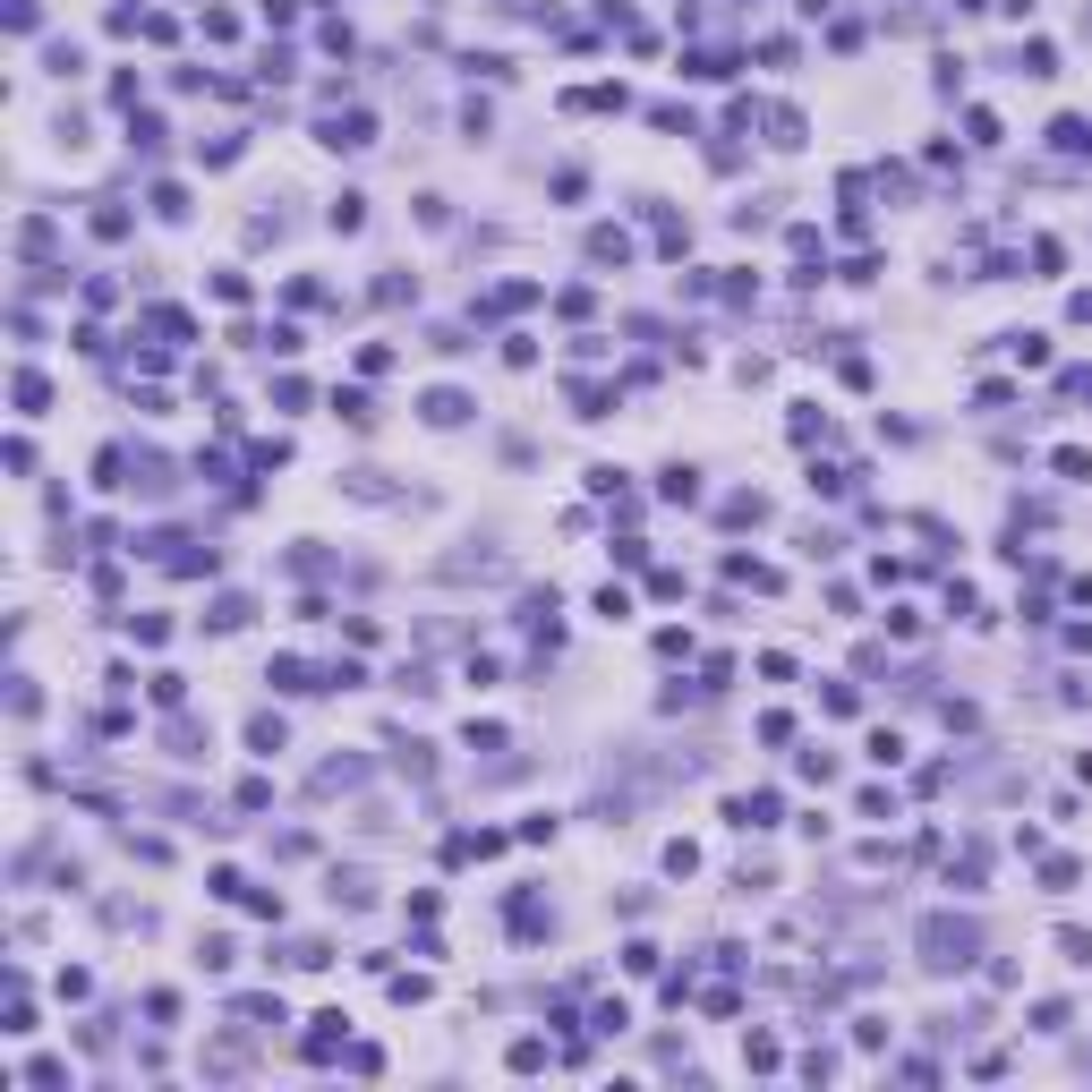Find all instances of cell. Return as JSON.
I'll return each mask as SVG.
<instances>
[{"instance_id": "2", "label": "cell", "mask_w": 1092, "mask_h": 1092, "mask_svg": "<svg viewBox=\"0 0 1092 1092\" xmlns=\"http://www.w3.org/2000/svg\"><path fill=\"white\" fill-rule=\"evenodd\" d=\"M324 146H333V154L376 146V120H367V111H342V120H324Z\"/></svg>"}, {"instance_id": "18", "label": "cell", "mask_w": 1092, "mask_h": 1092, "mask_svg": "<svg viewBox=\"0 0 1092 1092\" xmlns=\"http://www.w3.org/2000/svg\"><path fill=\"white\" fill-rule=\"evenodd\" d=\"M598 615L623 623V615H632V589H615V580H606V589H598Z\"/></svg>"}, {"instance_id": "8", "label": "cell", "mask_w": 1092, "mask_h": 1092, "mask_svg": "<svg viewBox=\"0 0 1092 1092\" xmlns=\"http://www.w3.org/2000/svg\"><path fill=\"white\" fill-rule=\"evenodd\" d=\"M324 222H333V231H342V239H350V231H367V196H350V188H342V196H333V214H324Z\"/></svg>"}, {"instance_id": "19", "label": "cell", "mask_w": 1092, "mask_h": 1092, "mask_svg": "<svg viewBox=\"0 0 1092 1092\" xmlns=\"http://www.w3.org/2000/svg\"><path fill=\"white\" fill-rule=\"evenodd\" d=\"M802 777H811V786H828V777H836V751L811 743V751H802Z\"/></svg>"}, {"instance_id": "15", "label": "cell", "mask_w": 1092, "mask_h": 1092, "mask_svg": "<svg viewBox=\"0 0 1092 1092\" xmlns=\"http://www.w3.org/2000/svg\"><path fill=\"white\" fill-rule=\"evenodd\" d=\"M871 760H879V769H897V760H905V734L879 726V734H871Z\"/></svg>"}, {"instance_id": "4", "label": "cell", "mask_w": 1092, "mask_h": 1092, "mask_svg": "<svg viewBox=\"0 0 1092 1092\" xmlns=\"http://www.w3.org/2000/svg\"><path fill=\"white\" fill-rule=\"evenodd\" d=\"M1049 146L1058 154H1092V120L1084 111H1058V120H1049Z\"/></svg>"}, {"instance_id": "7", "label": "cell", "mask_w": 1092, "mask_h": 1092, "mask_svg": "<svg viewBox=\"0 0 1092 1092\" xmlns=\"http://www.w3.org/2000/svg\"><path fill=\"white\" fill-rule=\"evenodd\" d=\"M658 495H666V504H700V470H683V461H674V470L658 478Z\"/></svg>"}, {"instance_id": "9", "label": "cell", "mask_w": 1092, "mask_h": 1092, "mask_svg": "<svg viewBox=\"0 0 1092 1092\" xmlns=\"http://www.w3.org/2000/svg\"><path fill=\"white\" fill-rule=\"evenodd\" d=\"M44 402H52V385L26 367V376H18V410H26V419H44Z\"/></svg>"}, {"instance_id": "5", "label": "cell", "mask_w": 1092, "mask_h": 1092, "mask_svg": "<svg viewBox=\"0 0 1092 1092\" xmlns=\"http://www.w3.org/2000/svg\"><path fill=\"white\" fill-rule=\"evenodd\" d=\"M265 683H274V691H324L307 658H274V674H265Z\"/></svg>"}, {"instance_id": "20", "label": "cell", "mask_w": 1092, "mask_h": 1092, "mask_svg": "<svg viewBox=\"0 0 1092 1092\" xmlns=\"http://www.w3.org/2000/svg\"><path fill=\"white\" fill-rule=\"evenodd\" d=\"M461 743H470V751H495V743H504V726H495V717H470V734H461Z\"/></svg>"}, {"instance_id": "13", "label": "cell", "mask_w": 1092, "mask_h": 1092, "mask_svg": "<svg viewBox=\"0 0 1092 1092\" xmlns=\"http://www.w3.org/2000/svg\"><path fill=\"white\" fill-rule=\"evenodd\" d=\"M1007 350H1016V367H1049V342H1041V333H1007Z\"/></svg>"}, {"instance_id": "1", "label": "cell", "mask_w": 1092, "mask_h": 1092, "mask_svg": "<svg viewBox=\"0 0 1092 1092\" xmlns=\"http://www.w3.org/2000/svg\"><path fill=\"white\" fill-rule=\"evenodd\" d=\"M973 956H982V930H973V921H956V913L921 921V964H930V973H964Z\"/></svg>"}, {"instance_id": "10", "label": "cell", "mask_w": 1092, "mask_h": 1092, "mask_svg": "<svg viewBox=\"0 0 1092 1092\" xmlns=\"http://www.w3.org/2000/svg\"><path fill=\"white\" fill-rule=\"evenodd\" d=\"M1049 470H1058V478H1092V452H1084V444H1058V452H1049Z\"/></svg>"}, {"instance_id": "6", "label": "cell", "mask_w": 1092, "mask_h": 1092, "mask_svg": "<svg viewBox=\"0 0 1092 1092\" xmlns=\"http://www.w3.org/2000/svg\"><path fill=\"white\" fill-rule=\"evenodd\" d=\"M589 257L598 265H632V239H623L615 222H598V231H589Z\"/></svg>"}, {"instance_id": "16", "label": "cell", "mask_w": 1092, "mask_h": 1092, "mask_svg": "<svg viewBox=\"0 0 1092 1092\" xmlns=\"http://www.w3.org/2000/svg\"><path fill=\"white\" fill-rule=\"evenodd\" d=\"M154 214L180 222V214H188V188H172V180H163V188H154Z\"/></svg>"}, {"instance_id": "11", "label": "cell", "mask_w": 1092, "mask_h": 1092, "mask_svg": "<svg viewBox=\"0 0 1092 1092\" xmlns=\"http://www.w3.org/2000/svg\"><path fill=\"white\" fill-rule=\"evenodd\" d=\"M1016 61H1025V77H1058V52H1049V44H1041V35H1032V44H1025V52H1016Z\"/></svg>"}, {"instance_id": "14", "label": "cell", "mask_w": 1092, "mask_h": 1092, "mask_svg": "<svg viewBox=\"0 0 1092 1092\" xmlns=\"http://www.w3.org/2000/svg\"><path fill=\"white\" fill-rule=\"evenodd\" d=\"M248 615H257V606H248V598H214V615H205V623H214V632H239V623H248Z\"/></svg>"}, {"instance_id": "3", "label": "cell", "mask_w": 1092, "mask_h": 1092, "mask_svg": "<svg viewBox=\"0 0 1092 1092\" xmlns=\"http://www.w3.org/2000/svg\"><path fill=\"white\" fill-rule=\"evenodd\" d=\"M419 410H427V427H461V419H470L478 402H470V393H452V385H435V393H427Z\"/></svg>"}, {"instance_id": "12", "label": "cell", "mask_w": 1092, "mask_h": 1092, "mask_svg": "<svg viewBox=\"0 0 1092 1092\" xmlns=\"http://www.w3.org/2000/svg\"><path fill=\"white\" fill-rule=\"evenodd\" d=\"M248 743H257V751H265V760H274V751H282V743H291V734H282V717H248Z\"/></svg>"}, {"instance_id": "21", "label": "cell", "mask_w": 1092, "mask_h": 1092, "mask_svg": "<svg viewBox=\"0 0 1092 1092\" xmlns=\"http://www.w3.org/2000/svg\"><path fill=\"white\" fill-rule=\"evenodd\" d=\"M956 9H990V0H956Z\"/></svg>"}, {"instance_id": "17", "label": "cell", "mask_w": 1092, "mask_h": 1092, "mask_svg": "<svg viewBox=\"0 0 1092 1092\" xmlns=\"http://www.w3.org/2000/svg\"><path fill=\"white\" fill-rule=\"evenodd\" d=\"M666 871L691 879V871H700V845H683V836H674V845H666Z\"/></svg>"}]
</instances>
